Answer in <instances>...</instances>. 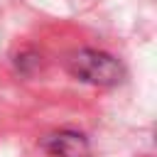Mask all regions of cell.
Segmentation results:
<instances>
[{
	"label": "cell",
	"mask_w": 157,
	"mask_h": 157,
	"mask_svg": "<svg viewBox=\"0 0 157 157\" xmlns=\"http://www.w3.org/2000/svg\"><path fill=\"white\" fill-rule=\"evenodd\" d=\"M69 71L93 86H113L123 78V66L115 56L96 49H81L69 59Z\"/></svg>",
	"instance_id": "6da1fadb"
},
{
	"label": "cell",
	"mask_w": 157,
	"mask_h": 157,
	"mask_svg": "<svg viewBox=\"0 0 157 157\" xmlns=\"http://www.w3.org/2000/svg\"><path fill=\"white\" fill-rule=\"evenodd\" d=\"M42 147L54 157H86L88 155V140L81 132H71V130L47 135L42 140Z\"/></svg>",
	"instance_id": "7a4b0ae2"
}]
</instances>
